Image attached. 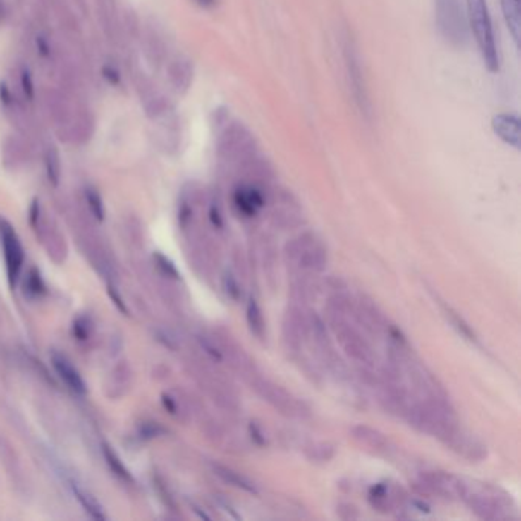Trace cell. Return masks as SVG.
I'll return each mask as SVG.
<instances>
[{"instance_id":"cell-1","label":"cell","mask_w":521,"mask_h":521,"mask_svg":"<svg viewBox=\"0 0 521 521\" xmlns=\"http://www.w3.org/2000/svg\"><path fill=\"white\" fill-rule=\"evenodd\" d=\"M327 324L333 332L338 344L352 361L360 365L374 367V353L361 331L352 323V314L340 309L327 307Z\"/></svg>"},{"instance_id":"cell-2","label":"cell","mask_w":521,"mask_h":521,"mask_svg":"<svg viewBox=\"0 0 521 521\" xmlns=\"http://www.w3.org/2000/svg\"><path fill=\"white\" fill-rule=\"evenodd\" d=\"M285 255L297 276H312L327 266V250L315 233H305L290 240Z\"/></svg>"},{"instance_id":"cell-3","label":"cell","mask_w":521,"mask_h":521,"mask_svg":"<svg viewBox=\"0 0 521 521\" xmlns=\"http://www.w3.org/2000/svg\"><path fill=\"white\" fill-rule=\"evenodd\" d=\"M466 10H468V23L474 34L475 43L479 47L480 56L484 61V66L492 74H496L500 69V57L486 0H466Z\"/></svg>"},{"instance_id":"cell-4","label":"cell","mask_w":521,"mask_h":521,"mask_svg":"<svg viewBox=\"0 0 521 521\" xmlns=\"http://www.w3.org/2000/svg\"><path fill=\"white\" fill-rule=\"evenodd\" d=\"M460 500L482 520H506L510 517V506L506 496L488 484H474L465 482Z\"/></svg>"},{"instance_id":"cell-5","label":"cell","mask_w":521,"mask_h":521,"mask_svg":"<svg viewBox=\"0 0 521 521\" xmlns=\"http://www.w3.org/2000/svg\"><path fill=\"white\" fill-rule=\"evenodd\" d=\"M251 388L268 404L277 410L280 415L290 419H305L309 416V408L303 400H300L290 391L268 378H263L257 372L248 381Z\"/></svg>"},{"instance_id":"cell-6","label":"cell","mask_w":521,"mask_h":521,"mask_svg":"<svg viewBox=\"0 0 521 521\" xmlns=\"http://www.w3.org/2000/svg\"><path fill=\"white\" fill-rule=\"evenodd\" d=\"M341 40V49H343V59H344V66H345V74H347V81H349V86L352 90L353 95V102L355 104L358 106L360 112L370 120L372 116V103L369 98V90H367V83H365L364 78V72L361 68V59L358 49H356V44L352 39L350 32L344 30L340 35Z\"/></svg>"},{"instance_id":"cell-7","label":"cell","mask_w":521,"mask_h":521,"mask_svg":"<svg viewBox=\"0 0 521 521\" xmlns=\"http://www.w3.org/2000/svg\"><path fill=\"white\" fill-rule=\"evenodd\" d=\"M436 25L443 40L454 48L468 43V20L460 0H434Z\"/></svg>"},{"instance_id":"cell-8","label":"cell","mask_w":521,"mask_h":521,"mask_svg":"<svg viewBox=\"0 0 521 521\" xmlns=\"http://www.w3.org/2000/svg\"><path fill=\"white\" fill-rule=\"evenodd\" d=\"M0 240H2L8 281H10V286L14 288L23 268L25 251L13 225L5 219H0Z\"/></svg>"},{"instance_id":"cell-9","label":"cell","mask_w":521,"mask_h":521,"mask_svg":"<svg viewBox=\"0 0 521 521\" xmlns=\"http://www.w3.org/2000/svg\"><path fill=\"white\" fill-rule=\"evenodd\" d=\"M214 341L219 353H221V361H228L226 364H230L234 373L239 374L243 381L248 382L257 373L251 356L245 352L243 347L234 338L223 335L216 338Z\"/></svg>"},{"instance_id":"cell-10","label":"cell","mask_w":521,"mask_h":521,"mask_svg":"<svg viewBox=\"0 0 521 521\" xmlns=\"http://www.w3.org/2000/svg\"><path fill=\"white\" fill-rule=\"evenodd\" d=\"M446 446H450L453 451L460 454L470 462H480L486 457V446H484L477 437L463 431L462 428L453 436V439L446 443Z\"/></svg>"},{"instance_id":"cell-11","label":"cell","mask_w":521,"mask_h":521,"mask_svg":"<svg viewBox=\"0 0 521 521\" xmlns=\"http://www.w3.org/2000/svg\"><path fill=\"white\" fill-rule=\"evenodd\" d=\"M492 132L497 138L514 149H520V120L515 115L498 114L492 118Z\"/></svg>"},{"instance_id":"cell-12","label":"cell","mask_w":521,"mask_h":521,"mask_svg":"<svg viewBox=\"0 0 521 521\" xmlns=\"http://www.w3.org/2000/svg\"><path fill=\"white\" fill-rule=\"evenodd\" d=\"M51 361L54 365V370L57 372L60 379L66 384L68 388L78 393V395H83V393H86V384L83 378H81L78 370L74 367V365H72V362L66 358L65 355L54 353Z\"/></svg>"},{"instance_id":"cell-13","label":"cell","mask_w":521,"mask_h":521,"mask_svg":"<svg viewBox=\"0 0 521 521\" xmlns=\"http://www.w3.org/2000/svg\"><path fill=\"white\" fill-rule=\"evenodd\" d=\"M350 434L361 446H365L367 450H372L374 453H387L390 450L388 439L376 428L367 425H355L350 429Z\"/></svg>"},{"instance_id":"cell-14","label":"cell","mask_w":521,"mask_h":521,"mask_svg":"<svg viewBox=\"0 0 521 521\" xmlns=\"http://www.w3.org/2000/svg\"><path fill=\"white\" fill-rule=\"evenodd\" d=\"M71 489L74 492L75 498L80 501V505L83 506V509L90 517L95 520H106L104 509L99 505V501L95 498L94 494H90L86 488H83L80 483L74 480H71Z\"/></svg>"},{"instance_id":"cell-15","label":"cell","mask_w":521,"mask_h":521,"mask_svg":"<svg viewBox=\"0 0 521 521\" xmlns=\"http://www.w3.org/2000/svg\"><path fill=\"white\" fill-rule=\"evenodd\" d=\"M500 2H501V11H503V16H505L508 30L517 47H520V39H521L520 0H500Z\"/></svg>"},{"instance_id":"cell-16","label":"cell","mask_w":521,"mask_h":521,"mask_svg":"<svg viewBox=\"0 0 521 521\" xmlns=\"http://www.w3.org/2000/svg\"><path fill=\"white\" fill-rule=\"evenodd\" d=\"M370 505L379 512H391L395 510L396 496L391 492L386 483H378L369 492Z\"/></svg>"},{"instance_id":"cell-17","label":"cell","mask_w":521,"mask_h":521,"mask_svg":"<svg viewBox=\"0 0 521 521\" xmlns=\"http://www.w3.org/2000/svg\"><path fill=\"white\" fill-rule=\"evenodd\" d=\"M214 472L225 483L231 484V486H234L237 489H242V491L248 492V494H257L259 492L257 486H255V484L248 477H245V475L240 474L239 471H234L231 468H226V466L217 465V466H214Z\"/></svg>"},{"instance_id":"cell-18","label":"cell","mask_w":521,"mask_h":521,"mask_svg":"<svg viewBox=\"0 0 521 521\" xmlns=\"http://www.w3.org/2000/svg\"><path fill=\"white\" fill-rule=\"evenodd\" d=\"M168 77L175 89H178L179 92H184V90L188 89L191 78H193V69H191L187 60H176L171 63Z\"/></svg>"},{"instance_id":"cell-19","label":"cell","mask_w":521,"mask_h":521,"mask_svg":"<svg viewBox=\"0 0 521 521\" xmlns=\"http://www.w3.org/2000/svg\"><path fill=\"white\" fill-rule=\"evenodd\" d=\"M246 321H248L252 335L257 336L259 340H263L264 335H266V324H264L262 309L254 298H251L248 306H246Z\"/></svg>"},{"instance_id":"cell-20","label":"cell","mask_w":521,"mask_h":521,"mask_svg":"<svg viewBox=\"0 0 521 521\" xmlns=\"http://www.w3.org/2000/svg\"><path fill=\"white\" fill-rule=\"evenodd\" d=\"M305 454L309 460L324 463L335 455V448L327 442H314L305 448Z\"/></svg>"},{"instance_id":"cell-21","label":"cell","mask_w":521,"mask_h":521,"mask_svg":"<svg viewBox=\"0 0 521 521\" xmlns=\"http://www.w3.org/2000/svg\"><path fill=\"white\" fill-rule=\"evenodd\" d=\"M44 167H47V175L51 184L57 185L61 175V162L56 147H49L44 153Z\"/></svg>"},{"instance_id":"cell-22","label":"cell","mask_w":521,"mask_h":521,"mask_svg":"<svg viewBox=\"0 0 521 521\" xmlns=\"http://www.w3.org/2000/svg\"><path fill=\"white\" fill-rule=\"evenodd\" d=\"M443 312H445V317H446L448 319H450V323L453 324V327L455 329L457 332H459L460 335H463V336L466 338V340H471V341H474V340H475V335H474V332L471 331V327H470L468 324H466V323L463 321V319L454 312V310H451L450 307L443 306Z\"/></svg>"},{"instance_id":"cell-23","label":"cell","mask_w":521,"mask_h":521,"mask_svg":"<svg viewBox=\"0 0 521 521\" xmlns=\"http://www.w3.org/2000/svg\"><path fill=\"white\" fill-rule=\"evenodd\" d=\"M86 200L87 205L90 208V212L98 219V221H103L104 219V205H103V199L99 196V193L94 188H87L86 190Z\"/></svg>"},{"instance_id":"cell-24","label":"cell","mask_w":521,"mask_h":521,"mask_svg":"<svg viewBox=\"0 0 521 521\" xmlns=\"http://www.w3.org/2000/svg\"><path fill=\"white\" fill-rule=\"evenodd\" d=\"M104 455H106V459H107L109 466H111V470H112L116 475H120L121 479H130L129 471L125 470V466L121 463V460H120V459H118V455L115 454V451L112 450L111 446L104 445Z\"/></svg>"},{"instance_id":"cell-25","label":"cell","mask_w":521,"mask_h":521,"mask_svg":"<svg viewBox=\"0 0 521 521\" xmlns=\"http://www.w3.org/2000/svg\"><path fill=\"white\" fill-rule=\"evenodd\" d=\"M25 289H26V292H28V295H32V297H39L42 292H44V285H43L39 271L32 269L28 274V277H26V283H25Z\"/></svg>"},{"instance_id":"cell-26","label":"cell","mask_w":521,"mask_h":521,"mask_svg":"<svg viewBox=\"0 0 521 521\" xmlns=\"http://www.w3.org/2000/svg\"><path fill=\"white\" fill-rule=\"evenodd\" d=\"M336 514L341 520H358L361 517L358 509L350 505V503H340L336 506Z\"/></svg>"},{"instance_id":"cell-27","label":"cell","mask_w":521,"mask_h":521,"mask_svg":"<svg viewBox=\"0 0 521 521\" xmlns=\"http://www.w3.org/2000/svg\"><path fill=\"white\" fill-rule=\"evenodd\" d=\"M22 87H23L25 95L28 97L30 99H32L34 95H35L34 81H32V77L30 74V71H26V69H23V72H22Z\"/></svg>"},{"instance_id":"cell-28","label":"cell","mask_w":521,"mask_h":521,"mask_svg":"<svg viewBox=\"0 0 521 521\" xmlns=\"http://www.w3.org/2000/svg\"><path fill=\"white\" fill-rule=\"evenodd\" d=\"M225 288H226L228 294H230L234 300H237L240 297L239 283H237V280L233 276H230V274H226V276H225Z\"/></svg>"},{"instance_id":"cell-29","label":"cell","mask_w":521,"mask_h":521,"mask_svg":"<svg viewBox=\"0 0 521 521\" xmlns=\"http://www.w3.org/2000/svg\"><path fill=\"white\" fill-rule=\"evenodd\" d=\"M103 77L111 85H120V81H121L120 72H118V69H115L114 66H104L103 68Z\"/></svg>"},{"instance_id":"cell-30","label":"cell","mask_w":521,"mask_h":521,"mask_svg":"<svg viewBox=\"0 0 521 521\" xmlns=\"http://www.w3.org/2000/svg\"><path fill=\"white\" fill-rule=\"evenodd\" d=\"M0 99H2L4 104H10L11 99H13L10 90H8V87L4 83L0 85Z\"/></svg>"},{"instance_id":"cell-31","label":"cell","mask_w":521,"mask_h":521,"mask_svg":"<svg viewBox=\"0 0 521 521\" xmlns=\"http://www.w3.org/2000/svg\"><path fill=\"white\" fill-rule=\"evenodd\" d=\"M37 48H39V51H40L42 56H44V57H48V56H49V44H48L47 42H44V39H43V37H40V39L37 40Z\"/></svg>"},{"instance_id":"cell-32","label":"cell","mask_w":521,"mask_h":521,"mask_svg":"<svg viewBox=\"0 0 521 521\" xmlns=\"http://www.w3.org/2000/svg\"><path fill=\"white\" fill-rule=\"evenodd\" d=\"M196 2L202 8H212L216 5L217 0H196Z\"/></svg>"},{"instance_id":"cell-33","label":"cell","mask_w":521,"mask_h":521,"mask_svg":"<svg viewBox=\"0 0 521 521\" xmlns=\"http://www.w3.org/2000/svg\"><path fill=\"white\" fill-rule=\"evenodd\" d=\"M4 13V2H2V0H0V22H2V14Z\"/></svg>"}]
</instances>
